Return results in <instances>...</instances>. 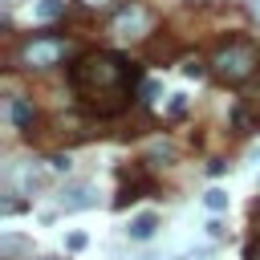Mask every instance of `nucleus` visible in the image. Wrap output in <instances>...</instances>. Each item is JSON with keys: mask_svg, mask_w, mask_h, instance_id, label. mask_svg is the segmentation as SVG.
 Instances as JSON below:
<instances>
[{"mask_svg": "<svg viewBox=\"0 0 260 260\" xmlns=\"http://www.w3.org/2000/svg\"><path fill=\"white\" fill-rule=\"evenodd\" d=\"M65 77H69L73 98H77L89 114L114 118V114H122V110L130 106L134 81L142 77V69H138L130 57H122V53L98 49V53H81V57L69 65Z\"/></svg>", "mask_w": 260, "mask_h": 260, "instance_id": "nucleus-1", "label": "nucleus"}, {"mask_svg": "<svg viewBox=\"0 0 260 260\" xmlns=\"http://www.w3.org/2000/svg\"><path fill=\"white\" fill-rule=\"evenodd\" d=\"M256 65H260V53H256V45H248V41H228V45L211 57V69H215L219 81H244V77L256 73Z\"/></svg>", "mask_w": 260, "mask_h": 260, "instance_id": "nucleus-2", "label": "nucleus"}, {"mask_svg": "<svg viewBox=\"0 0 260 260\" xmlns=\"http://www.w3.org/2000/svg\"><path fill=\"white\" fill-rule=\"evenodd\" d=\"M69 57V41H61V37H49V32H37L32 41H24L20 45V65L24 69H53V65H61Z\"/></svg>", "mask_w": 260, "mask_h": 260, "instance_id": "nucleus-3", "label": "nucleus"}, {"mask_svg": "<svg viewBox=\"0 0 260 260\" xmlns=\"http://www.w3.org/2000/svg\"><path fill=\"white\" fill-rule=\"evenodd\" d=\"M114 37H122V41H138V37H146L150 28H154V12L150 8H142L138 0H126L122 8H118V16H114Z\"/></svg>", "mask_w": 260, "mask_h": 260, "instance_id": "nucleus-4", "label": "nucleus"}, {"mask_svg": "<svg viewBox=\"0 0 260 260\" xmlns=\"http://www.w3.org/2000/svg\"><path fill=\"white\" fill-rule=\"evenodd\" d=\"M45 167L41 162H16L12 171H8V183H12V191L16 195H37L41 187H45Z\"/></svg>", "mask_w": 260, "mask_h": 260, "instance_id": "nucleus-5", "label": "nucleus"}, {"mask_svg": "<svg viewBox=\"0 0 260 260\" xmlns=\"http://www.w3.org/2000/svg\"><path fill=\"white\" fill-rule=\"evenodd\" d=\"M57 203H61V211H85V207H98V187L93 183H69V187H61V195H57Z\"/></svg>", "mask_w": 260, "mask_h": 260, "instance_id": "nucleus-6", "label": "nucleus"}, {"mask_svg": "<svg viewBox=\"0 0 260 260\" xmlns=\"http://www.w3.org/2000/svg\"><path fill=\"white\" fill-rule=\"evenodd\" d=\"M8 122H12L16 130H32V122H37L32 102H28V98H8Z\"/></svg>", "mask_w": 260, "mask_h": 260, "instance_id": "nucleus-7", "label": "nucleus"}, {"mask_svg": "<svg viewBox=\"0 0 260 260\" xmlns=\"http://www.w3.org/2000/svg\"><path fill=\"white\" fill-rule=\"evenodd\" d=\"M20 256H32V240H24L16 232H4L0 236V260H20Z\"/></svg>", "mask_w": 260, "mask_h": 260, "instance_id": "nucleus-8", "label": "nucleus"}, {"mask_svg": "<svg viewBox=\"0 0 260 260\" xmlns=\"http://www.w3.org/2000/svg\"><path fill=\"white\" fill-rule=\"evenodd\" d=\"M154 232H158V215H154V211H142V215H134V219L126 223V236H130V240H138V244H142V240H150Z\"/></svg>", "mask_w": 260, "mask_h": 260, "instance_id": "nucleus-9", "label": "nucleus"}, {"mask_svg": "<svg viewBox=\"0 0 260 260\" xmlns=\"http://www.w3.org/2000/svg\"><path fill=\"white\" fill-rule=\"evenodd\" d=\"M32 16H37L41 24H49V20H57V16H65V0H37V8H32Z\"/></svg>", "mask_w": 260, "mask_h": 260, "instance_id": "nucleus-10", "label": "nucleus"}, {"mask_svg": "<svg viewBox=\"0 0 260 260\" xmlns=\"http://www.w3.org/2000/svg\"><path fill=\"white\" fill-rule=\"evenodd\" d=\"M228 203H232V199H228V191H219V187H211V191L203 195V207H207V211H215V215H219V211H228Z\"/></svg>", "mask_w": 260, "mask_h": 260, "instance_id": "nucleus-11", "label": "nucleus"}, {"mask_svg": "<svg viewBox=\"0 0 260 260\" xmlns=\"http://www.w3.org/2000/svg\"><path fill=\"white\" fill-rule=\"evenodd\" d=\"M142 191H146V183H126V187H122V195H118V207H126V203H134V199H142Z\"/></svg>", "mask_w": 260, "mask_h": 260, "instance_id": "nucleus-12", "label": "nucleus"}, {"mask_svg": "<svg viewBox=\"0 0 260 260\" xmlns=\"http://www.w3.org/2000/svg\"><path fill=\"white\" fill-rule=\"evenodd\" d=\"M85 244H89V240H85V232H69V236H65V248H69V252H81Z\"/></svg>", "mask_w": 260, "mask_h": 260, "instance_id": "nucleus-13", "label": "nucleus"}, {"mask_svg": "<svg viewBox=\"0 0 260 260\" xmlns=\"http://www.w3.org/2000/svg\"><path fill=\"white\" fill-rule=\"evenodd\" d=\"M16 211H24V199H12V191H8V199H4V215H16Z\"/></svg>", "mask_w": 260, "mask_h": 260, "instance_id": "nucleus-14", "label": "nucleus"}, {"mask_svg": "<svg viewBox=\"0 0 260 260\" xmlns=\"http://www.w3.org/2000/svg\"><path fill=\"white\" fill-rule=\"evenodd\" d=\"M49 167H53V171H69L73 162H69V154H53V158H49Z\"/></svg>", "mask_w": 260, "mask_h": 260, "instance_id": "nucleus-15", "label": "nucleus"}, {"mask_svg": "<svg viewBox=\"0 0 260 260\" xmlns=\"http://www.w3.org/2000/svg\"><path fill=\"white\" fill-rule=\"evenodd\" d=\"M183 73H187V77H203V61H187Z\"/></svg>", "mask_w": 260, "mask_h": 260, "instance_id": "nucleus-16", "label": "nucleus"}, {"mask_svg": "<svg viewBox=\"0 0 260 260\" xmlns=\"http://www.w3.org/2000/svg\"><path fill=\"white\" fill-rule=\"evenodd\" d=\"M81 4H89V8H102V4H110V0H81Z\"/></svg>", "mask_w": 260, "mask_h": 260, "instance_id": "nucleus-17", "label": "nucleus"}, {"mask_svg": "<svg viewBox=\"0 0 260 260\" xmlns=\"http://www.w3.org/2000/svg\"><path fill=\"white\" fill-rule=\"evenodd\" d=\"M37 260H61V256H37Z\"/></svg>", "mask_w": 260, "mask_h": 260, "instance_id": "nucleus-18", "label": "nucleus"}]
</instances>
